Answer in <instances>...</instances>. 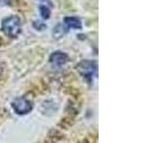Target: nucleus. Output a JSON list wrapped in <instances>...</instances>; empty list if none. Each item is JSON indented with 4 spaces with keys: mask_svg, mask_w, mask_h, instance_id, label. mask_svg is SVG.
<instances>
[{
    "mask_svg": "<svg viewBox=\"0 0 158 143\" xmlns=\"http://www.w3.org/2000/svg\"><path fill=\"white\" fill-rule=\"evenodd\" d=\"M20 28H22L20 19L17 16H11L5 18L2 20V24H1L2 31L10 37H17L20 32Z\"/></svg>",
    "mask_w": 158,
    "mask_h": 143,
    "instance_id": "f257e3e1",
    "label": "nucleus"
},
{
    "mask_svg": "<svg viewBox=\"0 0 158 143\" xmlns=\"http://www.w3.org/2000/svg\"><path fill=\"white\" fill-rule=\"evenodd\" d=\"M76 69L80 74L87 80L88 82L90 84L92 80H93V76L96 75V72H98V64L95 63L94 61H88V60H85V61H81Z\"/></svg>",
    "mask_w": 158,
    "mask_h": 143,
    "instance_id": "f03ea898",
    "label": "nucleus"
},
{
    "mask_svg": "<svg viewBox=\"0 0 158 143\" xmlns=\"http://www.w3.org/2000/svg\"><path fill=\"white\" fill-rule=\"evenodd\" d=\"M12 107L18 115H26L32 110V104L27 99L19 97L12 102Z\"/></svg>",
    "mask_w": 158,
    "mask_h": 143,
    "instance_id": "7ed1b4c3",
    "label": "nucleus"
},
{
    "mask_svg": "<svg viewBox=\"0 0 158 143\" xmlns=\"http://www.w3.org/2000/svg\"><path fill=\"white\" fill-rule=\"evenodd\" d=\"M68 60L67 54H64L62 51H55L54 54L50 55V62L55 66H63Z\"/></svg>",
    "mask_w": 158,
    "mask_h": 143,
    "instance_id": "20e7f679",
    "label": "nucleus"
},
{
    "mask_svg": "<svg viewBox=\"0 0 158 143\" xmlns=\"http://www.w3.org/2000/svg\"><path fill=\"white\" fill-rule=\"evenodd\" d=\"M63 24L68 29H81L82 28L81 20L76 17H67V18H64Z\"/></svg>",
    "mask_w": 158,
    "mask_h": 143,
    "instance_id": "39448f33",
    "label": "nucleus"
},
{
    "mask_svg": "<svg viewBox=\"0 0 158 143\" xmlns=\"http://www.w3.org/2000/svg\"><path fill=\"white\" fill-rule=\"evenodd\" d=\"M67 31H68V28L63 23L57 24L56 28L54 29V37L55 38H61L62 36H64L67 33Z\"/></svg>",
    "mask_w": 158,
    "mask_h": 143,
    "instance_id": "423d86ee",
    "label": "nucleus"
},
{
    "mask_svg": "<svg viewBox=\"0 0 158 143\" xmlns=\"http://www.w3.org/2000/svg\"><path fill=\"white\" fill-rule=\"evenodd\" d=\"M40 16H42V18H44V19H48V18L50 17V10H49L45 5H40Z\"/></svg>",
    "mask_w": 158,
    "mask_h": 143,
    "instance_id": "0eeeda50",
    "label": "nucleus"
},
{
    "mask_svg": "<svg viewBox=\"0 0 158 143\" xmlns=\"http://www.w3.org/2000/svg\"><path fill=\"white\" fill-rule=\"evenodd\" d=\"M33 28H36V29H38V30H43V29H45V25L42 24L40 22H35V23H33Z\"/></svg>",
    "mask_w": 158,
    "mask_h": 143,
    "instance_id": "6e6552de",
    "label": "nucleus"
},
{
    "mask_svg": "<svg viewBox=\"0 0 158 143\" xmlns=\"http://www.w3.org/2000/svg\"><path fill=\"white\" fill-rule=\"evenodd\" d=\"M11 0H0V4L1 5H10Z\"/></svg>",
    "mask_w": 158,
    "mask_h": 143,
    "instance_id": "1a4fd4ad",
    "label": "nucleus"
},
{
    "mask_svg": "<svg viewBox=\"0 0 158 143\" xmlns=\"http://www.w3.org/2000/svg\"><path fill=\"white\" fill-rule=\"evenodd\" d=\"M0 72H1V68H0Z\"/></svg>",
    "mask_w": 158,
    "mask_h": 143,
    "instance_id": "9d476101",
    "label": "nucleus"
}]
</instances>
